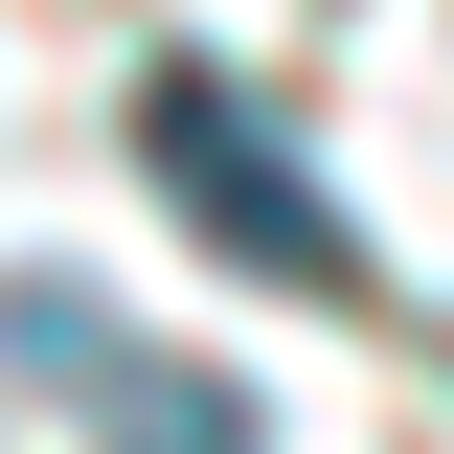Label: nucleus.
I'll list each match as a JSON object with an SVG mask.
<instances>
[{"mask_svg": "<svg viewBox=\"0 0 454 454\" xmlns=\"http://www.w3.org/2000/svg\"><path fill=\"white\" fill-rule=\"evenodd\" d=\"M137 160H160V205L205 227L227 273H273V295H364V227L318 205V160H295L227 68H160V91H137Z\"/></svg>", "mask_w": 454, "mask_h": 454, "instance_id": "1", "label": "nucleus"}, {"mask_svg": "<svg viewBox=\"0 0 454 454\" xmlns=\"http://www.w3.org/2000/svg\"><path fill=\"white\" fill-rule=\"evenodd\" d=\"M273 432V409L227 387V364H137V340H114V454H250Z\"/></svg>", "mask_w": 454, "mask_h": 454, "instance_id": "2", "label": "nucleus"}]
</instances>
